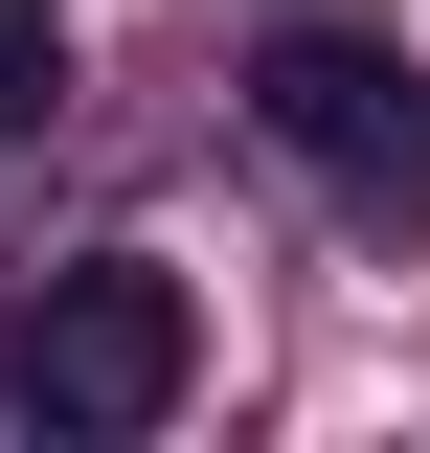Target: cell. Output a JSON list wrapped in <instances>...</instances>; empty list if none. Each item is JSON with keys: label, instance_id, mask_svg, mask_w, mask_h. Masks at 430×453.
<instances>
[{"label": "cell", "instance_id": "1", "mask_svg": "<svg viewBox=\"0 0 430 453\" xmlns=\"http://www.w3.org/2000/svg\"><path fill=\"white\" fill-rule=\"evenodd\" d=\"M181 386H204V295H181L159 250H91V273H46V295H23V340H0V408H23L46 453H136Z\"/></svg>", "mask_w": 430, "mask_h": 453}, {"label": "cell", "instance_id": "2", "mask_svg": "<svg viewBox=\"0 0 430 453\" xmlns=\"http://www.w3.org/2000/svg\"><path fill=\"white\" fill-rule=\"evenodd\" d=\"M250 113H272V159L318 181L340 226H430V68H408V46H363V23H295V46L250 68Z\"/></svg>", "mask_w": 430, "mask_h": 453}, {"label": "cell", "instance_id": "3", "mask_svg": "<svg viewBox=\"0 0 430 453\" xmlns=\"http://www.w3.org/2000/svg\"><path fill=\"white\" fill-rule=\"evenodd\" d=\"M68 113V0H0V136H46Z\"/></svg>", "mask_w": 430, "mask_h": 453}]
</instances>
